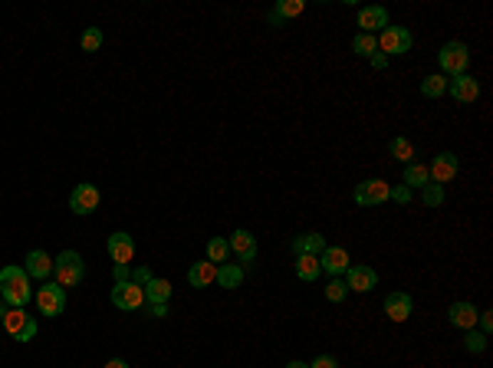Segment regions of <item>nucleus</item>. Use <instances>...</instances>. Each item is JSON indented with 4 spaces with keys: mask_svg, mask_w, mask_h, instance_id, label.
Listing matches in <instances>:
<instances>
[{
    "mask_svg": "<svg viewBox=\"0 0 493 368\" xmlns=\"http://www.w3.org/2000/svg\"><path fill=\"white\" fill-rule=\"evenodd\" d=\"M303 10H306V4H303V0H276V7L266 14V20H270V26H283L286 20L299 17Z\"/></svg>",
    "mask_w": 493,
    "mask_h": 368,
    "instance_id": "obj_18",
    "label": "nucleus"
},
{
    "mask_svg": "<svg viewBox=\"0 0 493 368\" xmlns=\"http://www.w3.org/2000/svg\"><path fill=\"white\" fill-rule=\"evenodd\" d=\"M388 201H398V204H408L411 201V191L405 188V184H398V188H391V197Z\"/></svg>",
    "mask_w": 493,
    "mask_h": 368,
    "instance_id": "obj_36",
    "label": "nucleus"
},
{
    "mask_svg": "<svg viewBox=\"0 0 493 368\" xmlns=\"http://www.w3.org/2000/svg\"><path fill=\"white\" fill-rule=\"evenodd\" d=\"M388 10L385 7H365V10H358V26H362V33H382L385 26H388Z\"/></svg>",
    "mask_w": 493,
    "mask_h": 368,
    "instance_id": "obj_17",
    "label": "nucleus"
},
{
    "mask_svg": "<svg viewBox=\"0 0 493 368\" xmlns=\"http://www.w3.org/2000/svg\"><path fill=\"white\" fill-rule=\"evenodd\" d=\"M326 247H329V243H326L323 233H299V237H293V243H289V250H293L296 257L299 253H313V257H319Z\"/></svg>",
    "mask_w": 493,
    "mask_h": 368,
    "instance_id": "obj_19",
    "label": "nucleus"
},
{
    "mask_svg": "<svg viewBox=\"0 0 493 368\" xmlns=\"http://www.w3.org/2000/svg\"><path fill=\"white\" fill-rule=\"evenodd\" d=\"M187 283H191V286H211V283H217V263H211V260L191 263V270H187Z\"/></svg>",
    "mask_w": 493,
    "mask_h": 368,
    "instance_id": "obj_22",
    "label": "nucleus"
},
{
    "mask_svg": "<svg viewBox=\"0 0 493 368\" xmlns=\"http://www.w3.org/2000/svg\"><path fill=\"white\" fill-rule=\"evenodd\" d=\"M444 93H447V76L434 73V76L421 79V95H425V99H441Z\"/></svg>",
    "mask_w": 493,
    "mask_h": 368,
    "instance_id": "obj_28",
    "label": "nucleus"
},
{
    "mask_svg": "<svg viewBox=\"0 0 493 368\" xmlns=\"http://www.w3.org/2000/svg\"><path fill=\"white\" fill-rule=\"evenodd\" d=\"M33 290H30V273H26L24 266H4L0 270V300L7 303V306H17V309H26Z\"/></svg>",
    "mask_w": 493,
    "mask_h": 368,
    "instance_id": "obj_1",
    "label": "nucleus"
},
{
    "mask_svg": "<svg viewBox=\"0 0 493 368\" xmlns=\"http://www.w3.org/2000/svg\"><path fill=\"white\" fill-rule=\"evenodd\" d=\"M33 300H36V309H40L43 316L56 319L63 309H66V290H63L60 283H43L40 290L33 293Z\"/></svg>",
    "mask_w": 493,
    "mask_h": 368,
    "instance_id": "obj_6",
    "label": "nucleus"
},
{
    "mask_svg": "<svg viewBox=\"0 0 493 368\" xmlns=\"http://www.w3.org/2000/svg\"><path fill=\"white\" fill-rule=\"evenodd\" d=\"M346 296H349V286H346L339 276H332V283L326 286V300H329V303H342Z\"/></svg>",
    "mask_w": 493,
    "mask_h": 368,
    "instance_id": "obj_32",
    "label": "nucleus"
},
{
    "mask_svg": "<svg viewBox=\"0 0 493 368\" xmlns=\"http://www.w3.org/2000/svg\"><path fill=\"white\" fill-rule=\"evenodd\" d=\"M352 50H356L358 56H372V53L378 50V43H375L372 33H358L356 40H352Z\"/></svg>",
    "mask_w": 493,
    "mask_h": 368,
    "instance_id": "obj_31",
    "label": "nucleus"
},
{
    "mask_svg": "<svg viewBox=\"0 0 493 368\" xmlns=\"http://www.w3.org/2000/svg\"><path fill=\"white\" fill-rule=\"evenodd\" d=\"M122 280H132V270L125 263H115V283H122Z\"/></svg>",
    "mask_w": 493,
    "mask_h": 368,
    "instance_id": "obj_40",
    "label": "nucleus"
},
{
    "mask_svg": "<svg viewBox=\"0 0 493 368\" xmlns=\"http://www.w3.org/2000/svg\"><path fill=\"white\" fill-rule=\"evenodd\" d=\"M148 316H155V319L168 316V303H148Z\"/></svg>",
    "mask_w": 493,
    "mask_h": 368,
    "instance_id": "obj_38",
    "label": "nucleus"
},
{
    "mask_svg": "<svg viewBox=\"0 0 493 368\" xmlns=\"http://www.w3.org/2000/svg\"><path fill=\"white\" fill-rule=\"evenodd\" d=\"M319 266H323V273H329V276H342L352 263H349V253L342 247H326L323 253H319Z\"/></svg>",
    "mask_w": 493,
    "mask_h": 368,
    "instance_id": "obj_15",
    "label": "nucleus"
},
{
    "mask_svg": "<svg viewBox=\"0 0 493 368\" xmlns=\"http://www.w3.org/2000/svg\"><path fill=\"white\" fill-rule=\"evenodd\" d=\"M421 201H425L427 207H441L444 204V188L441 184H434V181H427L425 188H421Z\"/></svg>",
    "mask_w": 493,
    "mask_h": 368,
    "instance_id": "obj_30",
    "label": "nucleus"
},
{
    "mask_svg": "<svg viewBox=\"0 0 493 368\" xmlns=\"http://www.w3.org/2000/svg\"><path fill=\"white\" fill-rule=\"evenodd\" d=\"M352 197H356L358 207H378L391 197V188H388V181H382V178H368L362 184H356Z\"/></svg>",
    "mask_w": 493,
    "mask_h": 368,
    "instance_id": "obj_7",
    "label": "nucleus"
},
{
    "mask_svg": "<svg viewBox=\"0 0 493 368\" xmlns=\"http://www.w3.org/2000/svg\"><path fill=\"white\" fill-rule=\"evenodd\" d=\"M388 152H391V158H395V162H401V164H411L417 158V152H415V145H411L408 138H391L388 142Z\"/></svg>",
    "mask_w": 493,
    "mask_h": 368,
    "instance_id": "obj_26",
    "label": "nucleus"
},
{
    "mask_svg": "<svg viewBox=\"0 0 493 368\" xmlns=\"http://www.w3.org/2000/svg\"><path fill=\"white\" fill-rule=\"evenodd\" d=\"M105 368H128V365H125V359H109Z\"/></svg>",
    "mask_w": 493,
    "mask_h": 368,
    "instance_id": "obj_42",
    "label": "nucleus"
},
{
    "mask_svg": "<svg viewBox=\"0 0 493 368\" xmlns=\"http://www.w3.org/2000/svg\"><path fill=\"white\" fill-rule=\"evenodd\" d=\"M460 162H457V154L454 152H441V154H434V162L427 164V174H431L434 184H447V181H454V174H457Z\"/></svg>",
    "mask_w": 493,
    "mask_h": 368,
    "instance_id": "obj_10",
    "label": "nucleus"
},
{
    "mask_svg": "<svg viewBox=\"0 0 493 368\" xmlns=\"http://www.w3.org/2000/svg\"><path fill=\"white\" fill-rule=\"evenodd\" d=\"M227 257H230L227 240H224V237H211V243H207V260L221 266V263H227Z\"/></svg>",
    "mask_w": 493,
    "mask_h": 368,
    "instance_id": "obj_29",
    "label": "nucleus"
},
{
    "mask_svg": "<svg viewBox=\"0 0 493 368\" xmlns=\"http://www.w3.org/2000/svg\"><path fill=\"white\" fill-rule=\"evenodd\" d=\"M375 43L382 46V53L385 56H401V53H408L411 50V43H415V36H411V30L408 26H398V23H388L378 33V40Z\"/></svg>",
    "mask_w": 493,
    "mask_h": 368,
    "instance_id": "obj_5",
    "label": "nucleus"
},
{
    "mask_svg": "<svg viewBox=\"0 0 493 368\" xmlns=\"http://www.w3.org/2000/svg\"><path fill=\"white\" fill-rule=\"evenodd\" d=\"M309 368H339V359L336 355H316V362Z\"/></svg>",
    "mask_w": 493,
    "mask_h": 368,
    "instance_id": "obj_35",
    "label": "nucleus"
},
{
    "mask_svg": "<svg viewBox=\"0 0 493 368\" xmlns=\"http://www.w3.org/2000/svg\"><path fill=\"white\" fill-rule=\"evenodd\" d=\"M168 300H171V283L168 280L152 276V280L145 283V303H168Z\"/></svg>",
    "mask_w": 493,
    "mask_h": 368,
    "instance_id": "obj_25",
    "label": "nucleus"
},
{
    "mask_svg": "<svg viewBox=\"0 0 493 368\" xmlns=\"http://www.w3.org/2000/svg\"><path fill=\"white\" fill-rule=\"evenodd\" d=\"M112 303L119 309H125V312H135V309L145 306V286H138V283L132 280H122L112 286Z\"/></svg>",
    "mask_w": 493,
    "mask_h": 368,
    "instance_id": "obj_8",
    "label": "nucleus"
},
{
    "mask_svg": "<svg viewBox=\"0 0 493 368\" xmlns=\"http://www.w3.org/2000/svg\"><path fill=\"white\" fill-rule=\"evenodd\" d=\"M99 201H103V194H99V188L95 184H76V191L69 194V211L79 217L93 214L95 207H99Z\"/></svg>",
    "mask_w": 493,
    "mask_h": 368,
    "instance_id": "obj_9",
    "label": "nucleus"
},
{
    "mask_svg": "<svg viewBox=\"0 0 493 368\" xmlns=\"http://www.w3.org/2000/svg\"><path fill=\"white\" fill-rule=\"evenodd\" d=\"M464 349L474 352V355H480V352L487 349V335L484 332H474V329H467V339H464Z\"/></svg>",
    "mask_w": 493,
    "mask_h": 368,
    "instance_id": "obj_34",
    "label": "nucleus"
},
{
    "mask_svg": "<svg viewBox=\"0 0 493 368\" xmlns=\"http://www.w3.org/2000/svg\"><path fill=\"white\" fill-rule=\"evenodd\" d=\"M0 325H4V332H7L10 339H17V342H30V339L36 335V322L26 316V309H17V306L4 309Z\"/></svg>",
    "mask_w": 493,
    "mask_h": 368,
    "instance_id": "obj_4",
    "label": "nucleus"
},
{
    "mask_svg": "<svg viewBox=\"0 0 493 368\" xmlns=\"http://www.w3.org/2000/svg\"><path fill=\"white\" fill-rule=\"evenodd\" d=\"M230 253H237V260H244V263H254L256 257V237L250 231H234L227 240Z\"/></svg>",
    "mask_w": 493,
    "mask_h": 368,
    "instance_id": "obj_14",
    "label": "nucleus"
},
{
    "mask_svg": "<svg viewBox=\"0 0 493 368\" xmlns=\"http://www.w3.org/2000/svg\"><path fill=\"white\" fill-rule=\"evenodd\" d=\"M217 283H221L224 290H237L240 283H244V270L237 263H221L217 266Z\"/></svg>",
    "mask_w": 493,
    "mask_h": 368,
    "instance_id": "obj_27",
    "label": "nucleus"
},
{
    "mask_svg": "<svg viewBox=\"0 0 493 368\" xmlns=\"http://www.w3.org/2000/svg\"><path fill=\"white\" fill-rule=\"evenodd\" d=\"M4 309H7V306H0V316H4Z\"/></svg>",
    "mask_w": 493,
    "mask_h": 368,
    "instance_id": "obj_44",
    "label": "nucleus"
},
{
    "mask_svg": "<svg viewBox=\"0 0 493 368\" xmlns=\"http://www.w3.org/2000/svg\"><path fill=\"white\" fill-rule=\"evenodd\" d=\"M477 322H480V329H484V335L493 329V312H477Z\"/></svg>",
    "mask_w": 493,
    "mask_h": 368,
    "instance_id": "obj_39",
    "label": "nucleus"
},
{
    "mask_svg": "<svg viewBox=\"0 0 493 368\" xmlns=\"http://www.w3.org/2000/svg\"><path fill=\"white\" fill-rule=\"evenodd\" d=\"M368 60H372V66H375V69H385V66H388V56H385V53H372Z\"/></svg>",
    "mask_w": 493,
    "mask_h": 368,
    "instance_id": "obj_41",
    "label": "nucleus"
},
{
    "mask_svg": "<svg viewBox=\"0 0 493 368\" xmlns=\"http://www.w3.org/2000/svg\"><path fill=\"white\" fill-rule=\"evenodd\" d=\"M427 181H431V174H427V164H421V162L405 164V188H408V191H421Z\"/></svg>",
    "mask_w": 493,
    "mask_h": 368,
    "instance_id": "obj_23",
    "label": "nucleus"
},
{
    "mask_svg": "<svg viewBox=\"0 0 493 368\" xmlns=\"http://www.w3.org/2000/svg\"><path fill=\"white\" fill-rule=\"evenodd\" d=\"M286 368H309V365H303V362H289Z\"/></svg>",
    "mask_w": 493,
    "mask_h": 368,
    "instance_id": "obj_43",
    "label": "nucleus"
},
{
    "mask_svg": "<svg viewBox=\"0 0 493 368\" xmlns=\"http://www.w3.org/2000/svg\"><path fill=\"white\" fill-rule=\"evenodd\" d=\"M109 257L112 263H132V257H135V240H132V233L125 231H115L109 237Z\"/></svg>",
    "mask_w": 493,
    "mask_h": 368,
    "instance_id": "obj_12",
    "label": "nucleus"
},
{
    "mask_svg": "<svg viewBox=\"0 0 493 368\" xmlns=\"http://www.w3.org/2000/svg\"><path fill=\"white\" fill-rule=\"evenodd\" d=\"M83 276H85V263H83V257H79L76 250H63L60 257L53 260V283H60L63 290L79 286Z\"/></svg>",
    "mask_w": 493,
    "mask_h": 368,
    "instance_id": "obj_2",
    "label": "nucleus"
},
{
    "mask_svg": "<svg viewBox=\"0 0 493 368\" xmlns=\"http://www.w3.org/2000/svg\"><path fill=\"white\" fill-rule=\"evenodd\" d=\"M447 93H451L457 102H474L477 95H480V83H477L470 73H464V76H454L451 83H447Z\"/></svg>",
    "mask_w": 493,
    "mask_h": 368,
    "instance_id": "obj_16",
    "label": "nucleus"
},
{
    "mask_svg": "<svg viewBox=\"0 0 493 368\" xmlns=\"http://www.w3.org/2000/svg\"><path fill=\"white\" fill-rule=\"evenodd\" d=\"M437 63H441V76H464L470 66V46L460 43V40H451L444 43L441 53H437Z\"/></svg>",
    "mask_w": 493,
    "mask_h": 368,
    "instance_id": "obj_3",
    "label": "nucleus"
},
{
    "mask_svg": "<svg viewBox=\"0 0 493 368\" xmlns=\"http://www.w3.org/2000/svg\"><path fill=\"white\" fill-rule=\"evenodd\" d=\"M375 283H378V273H375L372 266H349L346 270V286H349V293H372Z\"/></svg>",
    "mask_w": 493,
    "mask_h": 368,
    "instance_id": "obj_13",
    "label": "nucleus"
},
{
    "mask_svg": "<svg viewBox=\"0 0 493 368\" xmlns=\"http://www.w3.org/2000/svg\"><path fill=\"white\" fill-rule=\"evenodd\" d=\"M24 270L30 276H36V280H46V276H53V257L50 253H43V250H30V253H26Z\"/></svg>",
    "mask_w": 493,
    "mask_h": 368,
    "instance_id": "obj_20",
    "label": "nucleus"
},
{
    "mask_svg": "<svg viewBox=\"0 0 493 368\" xmlns=\"http://www.w3.org/2000/svg\"><path fill=\"white\" fill-rule=\"evenodd\" d=\"M411 312H415V300H411L408 293L395 290L385 296V316H388L391 322H408Z\"/></svg>",
    "mask_w": 493,
    "mask_h": 368,
    "instance_id": "obj_11",
    "label": "nucleus"
},
{
    "mask_svg": "<svg viewBox=\"0 0 493 368\" xmlns=\"http://www.w3.org/2000/svg\"><path fill=\"white\" fill-rule=\"evenodd\" d=\"M148 280H152V270H148V266H138L135 273H132V283H138V286H145Z\"/></svg>",
    "mask_w": 493,
    "mask_h": 368,
    "instance_id": "obj_37",
    "label": "nucleus"
},
{
    "mask_svg": "<svg viewBox=\"0 0 493 368\" xmlns=\"http://www.w3.org/2000/svg\"><path fill=\"white\" fill-rule=\"evenodd\" d=\"M319 273H323V266H319V257H313V253H299L296 257V276L299 280H319Z\"/></svg>",
    "mask_w": 493,
    "mask_h": 368,
    "instance_id": "obj_24",
    "label": "nucleus"
},
{
    "mask_svg": "<svg viewBox=\"0 0 493 368\" xmlns=\"http://www.w3.org/2000/svg\"><path fill=\"white\" fill-rule=\"evenodd\" d=\"M447 319H451V325H457V329H474L477 325V306L474 303H454L451 309H447Z\"/></svg>",
    "mask_w": 493,
    "mask_h": 368,
    "instance_id": "obj_21",
    "label": "nucleus"
},
{
    "mask_svg": "<svg viewBox=\"0 0 493 368\" xmlns=\"http://www.w3.org/2000/svg\"><path fill=\"white\" fill-rule=\"evenodd\" d=\"M79 43H83L85 53H95L99 46H103V30H99V26H89V30L83 33V40H79Z\"/></svg>",
    "mask_w": 493,
    "mask_h": 368,
    "instance_id": "obj_33",
    "label": "nucleus"
}]
</instances>
